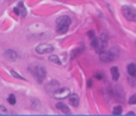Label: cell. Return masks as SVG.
I'll return each instance as SVG.
<instances>
[{"instance_id": "cell-19", "label": "cell", "mask_w": 136, "mask_h": 116, "mask_svg": "<svg viewBox=\"0 0 136 116\" xmlns=\"http://www.w3.org/2000/svg\"><path fill=\"white\" fill-rule=\"evenodd\" d=\"M7 100H9L10 104L14 105V104H16V97H14V95H10L9 97H7Z\"/></svg>"}, {"instance_id": "cell-24", "label": "cell", "mask_w": 136, "mask_h": 116, "mask_svg": "<svg viewBox=\"0 0 136 116\" xmlns=\"http://www.w3.org/2000/svg\"><path fill=\"white\" fill-rule=\"evenodd\" d=\"M96 78L97 79H102L103 77H102V74H96Z\"/></svg>"}, {"instance_id": "cell-3", "label": "cell", "mask_w": 136, "mask_h": 116, "mask_svg": "<svg viewBox=\"0 0 136 116\" xmlns=\"http://www.w3.org/2000/svg\"><path fill=\"white\" fill-rule=\"evenodd\" d=\"M122 13L129 22H136V9L133 6H123L122 7Z\"/></svg>"}, {"instance_id": "cell-25", "label": "cell", "mask_w": 136, "mask_h": 116, "mask_svg": "<svg viewBox=\"0 0 136 116\" xmlns=\"http://www.w3.org/2000/svg\"><path fill=\"white\" fill-rule=\"evenodd\" d=\"M7 1H13V0H7Z\"/></svg>"}, {"instance_id": "cell-21", "label": "cell", "mask_w": 136, "mask_h": 116, "mask_svg": "<svg viewBox=\"0 0 136 116\" xmlns=\"http://www.w3.org/2000/svg\"><path fill=\"white\" fill-rule=\"evenodd\" d=\"M129 104H131V105L136 104V93L133 95V96H131V97L129 98Z\"/></svg>"}, {"instance_id": "cell-5", "label": "cell", "mask_w": 136, "mask_h": 116, "mask_svg": "<svg viewBox=\"0 0 136 116\" xmlns=\"http://www.w3.org/2000/svg\"><path fill=\"white\" fill-rule=\"evenodd\" d=\"M35 52L37 54H50L54 52V47L49 43H42L35 48Z\"/></svg>"}, {"instance_id": "cell-17", "label": "cell", "mask_w": 136, "mask_h": 116, "mask_svg": "<svg viewBox=\"0 0 136 116\" xmlns=\"http://www.w3.org/2000/svg\"><path fill=\"white\" fill-rule=\"evenodd\" d=\"M49 61H50V62L56 63V65H61V60L59 59L57 55H50V56H49Z\"/></svg>"}, {"instance_id": "cell-9", "label": "cell", "mask_w": 136, "mask_h": 116, "mask_svg": "<svg viewBox=\"0 0 136 116\" xmlns=\"http://www.w3.org/2000/svg\"><path fill=\"white\" fill-rule=\"evenodd\" d=\"M14 12H16V15H18L20 17H26V9H25L23 1H20L18 4V6L14 9Z\"/></svg>"}, {"instance_id": "cell-1", "label": "cell", "mask_w": 136, "mask_h": 116, "mask_svg": "<svg viewBox=\"0 0 136 116\" xmlns=\"http://www.w3.org/2000/svg\"><path fill=\"white\" fill-rule=\"evenodd\" d=\"M31 71V73H32V75L35 77V79H36V82L37 83H43L44 79L47 78V71L44 67L42 66H32L29 68Z\"/></svg>"}, {"instance_id": "cell-4", "label": "cell", "mask_w": 136, "mask_h": 116, "mask_svg": "<svg viewBox=\"0 0 136 116\" xmlns=\"http://www.w3.org/2000/svg\"><path fill=\"white\" fill-rule=\"evenodd\" d=\"M108 47V36L105 34L99 35V37L97 38V47L96 49L98 50L99 53H102L103 50H105Z\"/></svg>"}, {"instance_id": "cell-6", "label": "cell", "mask_w": 136, "mask_h": 116, "mask_svg": "<svg viewBox=\"0 0 136 116\" xmlns=\"http://www.w3.org/2000/svg\"><path fill=\"white\" fill-rule=\"evenodd\" d=\"M53 96L56 99H62V98H66L69 96V90L67 88H59L55 92L53 93Z\"/></svg>"}, {"instance_id": "cell-23", "label": "cell", "mask_w": 136, "mask_h": 116, "mask_svg": "<svg viewBox=\"0 0 136 116\" xmlns=\"http://www.w3.org/2000/svg\"><path fill=\"white\" fill-rule=\"evenodd\" d=\"M87 36H88V37H90L91 40L96 37V36H94V32H93V31H88V32H87Z\"/></svg>"}, {"instance_id": "cell-8", "label": "cell", "mask_w": 136, "mask_h": 116, "mask_svg": "<svg viewBox=\"0 0 136 116\" xmlns=\"http://www.w3.org/2000/svg\"><path fill=\"white\" fill-rule=\"evenodd\" d=\"M4 57L9 61H16V60L18 59V54L16 53L13 49H7L4 52Z\"/></svg>"}, {"instance_id": "cell-12", "label": "cell", "mask_w": 136, "mask_h": 116, "mask_svg": "<svg viewBox=\"0 0 136 116\" xmlns=\"http://www.w3.org/2000/svg\"><path fill=\"white\" fill-rule=\"evenodd\" d=\"M71 18L67 16H62L56 19V24L57 25H71Z\"/></svg>"}, {"instance_id": "cell-10", "label": "cell", "mask_w": 136, "mask_h": 116, "mask_svg": "<svg viewBox=\"0 0 136 116\" xmlns=\"http://www.w3.org/2000/svg\"><path fill=\"white\" fill-rule=\"evenodd\" d=\"M114 96L116 98H117L118 100H124V92H123V90H122V88L121 86H115L114 88Z\"/></svg>"}, {"instance_id": "cell-7", "label": "cell", "mask_w": 136, "mask_h": 116, "mask_svg": "<svg viewBox=\"0 0 136 116\" xmlns=\"http://www.w3.org/2000/svg\"><path fill=\"white\" fill-rule=\"evenodd\" d=\"M59 88H60V83L56 82V80H51V82H49L46 85L44 89H46V91L48 92V93H54Z\"/></svg>"}, {"instance_id": "cell-13", "label": "cell", "mask_w": 136, "mask_h": 116, "mask_svg": "<svg viewBox=\"0 0 136 116\" xmlns=\"http://www.w3.org/2000/svg\"><path fill=\"white\" fill-rule=\"evenodd\" d=\"M56 108H57L61 113L66 114V115H69V114H71V110H69L68 105L65 103H56Z\"/></svg>"}, {"instance_id": "cell-11", "label": "cell", "mask_w": 136, "mask_h": 116, "mask_svg": "<svg viewBox=\"0 0 136 116\" xmlns=\"http://www.w3.org/2000/svg\"><path fill=\"white\" fill-rule=\"evenodd\" d=\"M68 98H69V103H71L73 107L77 108L78 105H79V102H80V99H79V96H78L77 93H69Z\"/></svg>"}, {"instance_id": "cell-20", "label": "cell", "mask_w": 136, "mask_h": 116, "mask_svg": "<svg viewBox=\"0 0 136 116\" xmlns=\"http://www.w3.org/2000/svg\"><path fill=\"white\" fill-rule=\"evenodd\" d=\"M10 73H11V74H12L13 77H14V78H17V79H22V80H25V79L23 78L22 75H19L18 73L16 72V71H13V69H11V71H10Z\"/></svg>"}, {"instance_id": "cell-18", "label": "cell", "mask_w": 136, "mask_h": 116, "mask_svg": "<svg viewBox=\"0 0 136 116\" xmlns=\"http://www.w3.org/2000/svg\"><path fill=\"white\" fill-rule=\"evenodd\" d=\"M114 115H121L122 114V107L121 105H117V107L114 108V111H112Z\"/></svg>"}, {"instance_id": "cell-2", "label": "cell", "mask_w": 136, "mask_h": 116, "mask_svg": "<svg viewBox=\"0 0 136 116\" xmlns=\"http://www.w3.org/2000/svg\"><path fill=\"white\" fill-rule=\"evenodd\" d=\"M99 54H100L99 57H100V60L103 62H111V61H114L118 56L117 55L118 50H116V48H114V49H110V50H103L102 53Z\"/></svg>"}, {"instance_id": "cell-15", "label": "cell", "mask_w": 136, "mask_h": 116, "mask_svg": "<svg viewBox=\"0 0 136 116\" xmlns=\"http://www.w3.org/2000/svg\"><path fill=\"white\" fill-rule=\"evenodd\" d=\"M111 74H112V80L114 82H117L118 79H119V71L116 66L111 67Z\"/></svg>"}, {"instance_id": "cell-14", "label": "cell", "mask_w": 136, "mask_h": 116, "mask_svg": "<svg viewBox=\"0 0 136 116\" xmlns=\"http://www.w3.org/2000/svg\"><path fill=\"white\" fill-rule=\"evenodd\" d=\"M128 73H129L130 77H134V78H136V65L135 63H130V65H128Z\"/></svg>"}, {"instance_id": "cell-16", "label": "cell", "mask_w": 136, "mask_h": 116, "mask_svg": "<svg viewBox=\"0 0 136 116\" xmlns=\"http://www.w3.org/2000/svg\"><path fill=\"white\" fill-rule=\"evenodd\" d=\"M69 25H57V32L59 34H66L68 31Z\"/></svg>"}, {"instance_id": "cell-22", "label": "cell", "mask_w": 136, "mask_h": 116, "mask_svg": "<svg viewBox=\"0 0 136 116\" xmlns=\"http://www.w3.org/2000/svg\"><path fill=\"white\" fill-rule=\"evenodd\" d=\"M0 114H7V109L4 105H0Z\"/></svg>"}]
</instances>
